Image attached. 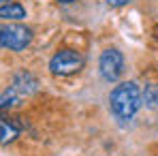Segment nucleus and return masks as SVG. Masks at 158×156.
<instances>
[{
    "label": "nucleus",
    "mask_w": 158,
    "mask_h": 156,
    "mask_svg": "<svg viewBox=\"0 0 158 156\" xmlns=\"http://www.w3.org/2000/svg\"><path fill=\"white\" fill-rule=\"evenodd\" d=\"M143 101H145V105L148 107H158V86H148L145 88V92H143Z\"/></svg>",
    "instance_id": "nucleus-8"
},
{
    "label": "nucleus",
    "mask_w": 158,
    "mask_h": 156,
    "mask_svg": "<svg viewBox=\"0 0 158 156\" xmlns=\"http://www.w3.org/2000/svg\"><path fill=\"white\" fill-rule=\"evenodd\" d=\"M98 71L105 81H115L124 73V56L118 49H105L98 60Z\"/></svg>",
    "instance_id": "nucleus-4"
},
{
    "label": "nucleus",
    "mask_w": 158,
    "mask_h": 156,
    "mask_svg": "<svg viewBox=\"0 0 158 156\" xmlns=\"http://www.w3.org/2000/svg\"><path fill=\"white\" fill-rule=\"evenodd\" d=\"M126 2H131V0H107L109 6H122V4H126Z\"/></svg>",
    "instance_id": "nucleus-10"
},
{
    "label": "nucleus",
    "mask_w": 158,
    "mask_h": 156,
    "mask_svg": "<svg viewBox=\"0 0 158 156\" xmlns=\"http://www.w3.org/2000/svg\"><path fill=\"white\" fill-rule=\"evenodd\" d=\"M17 135H19V124L17 122L9 120V118H2L0 120V137H2V143L13 141Z\"/></svg>",
    "instance_id": "nucleus-6"
},
{
    "label": "nucleus",
    "mask_w": 158,
    "mask_h": 156,
    "mask_svg": "<svg viewBox=\"0 0 158 156\" xmlns=\"http://www.w3.org/2000/svg\"><path fill=\"white\" fill-rule=\"evenodd\" d=\"M36 86H39V81L34 79V75H30V73H17L15 77H13V86L11 88H15L17 92H22V94H32L34 90H36Z\"/></svg>",
    "instance_id": "nucleus-5"
},
{
    "label": "nucleus",
    "mask_w": 158,
    "mask_h": 156,
    "mask_svg": "<svg viewBox=\"0 0 158 156\" xmlns=\"http://www.w3.org/2000/svg\"><path fill=\"white\" fill-rule=\"evenodd\" d=\"M60 2H73V0H60Z\"/></svg>",
    "instance_id": "nucleus-11"
},
{
    "label": "nucleus",
    "mask_w": 158,
    "mask_h": 156,
    "mask_svg": "<svg viewBox=\"0 0 158 156\" xmlns=\"http://www.w3.org/2000/svg\"><path fill=\"white\" fill-rule=\"evenodd\" d=\"M0 15L4 19H24L26 17V9L22 4H2Z\"/></svg>",
    "instance_id": "nucleus-7"
},
{
    "label": "nucleus",
    "mask_w": 158,
    "mask_h": 156,
    "mask_svg": "<svg viewBox=\"0 0 158 156\" xmlns=\"http://www.w3.org/2000/svg\"><path fill=\"white\" fill-rule=\"evenodd\" d=\"M141 101H143V94H141L139 86L135 81H124V83H120V86H115L111 90V94H109V109L115 116V120L128 122L139 111Z\"/></svg>",
    "instance_id": "nucleus-1"
},
{
    "label": "nucleus",
    "mask_w": 158,
    "mask_h": 156,
    "mask_svg": "<svg viewBox=\"0 0 158 156\" xmlns=\"http://www.w3.org/2000/svg\"><path fill=\"white\" fill-rule=\"evenodd\" d=\"M6 2H9V0H2V4H6Z\"/></svg>",
    "instance_id": "nucleus-12"
},
{
    "label": "nucleus",
    "mask_w": 158,
    "mask_h": 156,
    "mask_svg": "<svg viewBox=\"0 0 158 156\" xmlns=\"http://www.w3.org/2000/svg\"><path fill=\"white\" fill-rule=\"evenodd\" d=\"M30 41H32V32L26 26L11 24V26H2V30H0V43L4 49L22 52L30 45Z\"/></svg>",
    "instance_id": "nucleus-3"
},
{
    "label": "nucleus",
    "mask_w": 158,
    "mask_h": 156,
    "mask_svg": "<svg viewBox=\"0 0 158 156\" xmlns=\"http://www.w3.org/2000/svg\"><path fill=\"white\" fill-rule=\"evenodd\" d=\"M17 90L15 88H9V90H4L2 92V103H0V107L2 109H9V107H13V105H17Z\"/></svg>",
    "instance_id": "nucleus-9"
},
{
    "label": "nucleus",
    "mask_w": 158,
    "mask_h": 156,
    "mask_svg": "<svg viewBox=\"0 0 158 156\" xmlns=\"http://www.w3.org/2000/svg\"><path fill=\"white\" fill-rule=\"evenodd\" d=\"M81 66H83V58L75 49H62L49 60V71L60 77L75 75L77 71H81Z\"/></svg>",
    "instance_id": "nucleus-2"
}]
</instances>
